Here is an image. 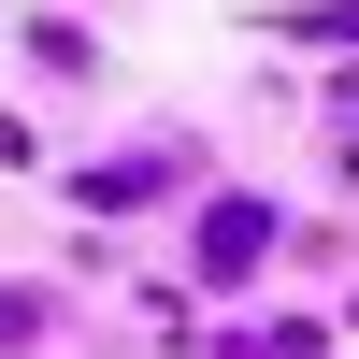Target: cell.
I'll use <instances>...</instances> for the list:
<instances>
[{
  "label": "cell",
  "instance_id": "1",
  "mask_svg": "<svg viewBox=\"0 0 359 359\" xmlns=\"http://www.w3.org/2000/svg\"><path fill=\"white\" fill-rule=\"evenodd\" d=\"M245 259H259V216H245V201H230V216L201 230V273H245Z\"/></svg>",
  "mask_w": 359,
  "mask_h": 359
}]
</instances>
